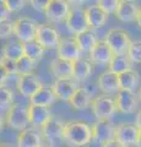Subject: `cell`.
Masks as SVG:
<instances>
[{
    "label": "cell",
    "instance_id": "1",
    "mask_svg": "<svg viewBox=\"0 0 141 147\" xmlns=\"http://www.w3.org/2000/svg\"><path fill=\"white\" fill-rule=\"evenodd\" d=\"M93 140L92 126L84 120H72L65 124L64 142L70 147H84Z\"/></svg>",
    "mask_w": 141,
    "mask_h": 147
},
{
    "label": "cell",
    "instance_id": "14",
    "mask_svg": "<svg viewBox=\"0 0 141 147\" xmlns=\"http://www.w3.org/2000/svg\"><path fill=\"white\" fill-rule=\"evenodd\" d=\"M57 58L70 63L76 61L81 58V50L79 45L72 38H61V42L57 49Z\"/></svg>",
    "mask_w": 141,
    "mask_h": 147
},
{
    "label": "cell",
    "instance_id": "29",
    "mask_svg": "<svg viewBox=\"0 0 141 147\" xmlns=\"http://www.w3.org/2000/svg\"><path fill=\"white\" fill-rule=\"evenodd\" d=\"M118 77H119L120 90L134 92L136 90V87L139 86L140 75H139L138 71L134 70V69H131V70H128V71L120 74V75H118Z\"/></svg>",
    "mask_w": 141,
    "mask_h": 147
},
{
    "label": "cell",
    "instance_id": "26",
    "mask_svg": "<svg viewBox=\"0 0 141 147\" xmlns=\"http://www.w3.org/2000/svg\"><path fill=\"white\" fill-rule=\"evenodd\" d=\"M1 55L17 61L24 57V43L19 39H9L1 47Z\"/></svg>",
    "mask_w": 141,
    "mask_h": 147
},
{
    "label": "cell",
    "instance_id": "2",
    "mask_svg": "<svg viewBox=\"0 0 141 147\" xmlns=\"http://www.w3.org/2000/svg\"><path fill=\"white\" fill-rule=\"evenodd\" d=\"M65 121L63 119L53 115L49 120L40 127V134L43 140L48 142L49 147H59L64 142V132H65Z\"/></svg>",
    "mask_w": 141,
    "mask_h": 147
},
{
    "label": "cell",
    "instance_id": "36",
    "mask_svg": "<svg viewBox=\"0 0 141 147\" xmlns=\"http://www.w3.org/2000/svg\"><path fill=\"white\" fill-rule=\"evenodd\" d=\"M13 34V21H0V39H10Z\"/></svg>",
    "mask_w": 141,
    "mask_h": 147
},
{
    "label": "cell",
    "instance_id": "42",
    "mask_svg": "<svg viewBox=\"0 0 141 147\" xmlns=\"http://www.w3.org/2000/svg\"><path fill=\"white\" fill-rule=\"evenodd\" d=\"M135 125L136 127L139 129V130H141V109L138 112V114H136V119H135Z\"/></svg>",
    "mask_w": 141,
    "mask_h": 147
},
{
    "label": "cell",
    "instance_id": "27",
    "mask_svg": "<svg viewBox=\"0 0 141 147\" xmlns=\"http://www.w3.org/2000/svg\"><path fill=\"white\" fill-rule=\"evenodd\" d=\"M131 65L133 63L129 59L128 54H114L108 65V70L115 75H120L123 72L131 70Z\"/></svg>",
    "mask_w": 141,
    "mask_h": 147
},
{
    "label": "cell",
    "instance_id": "35",
    "mask_svg": "<svg viewBox=\"0 0 141 147\" xmlns=\"http://www.w3.org/2000/svg\"><path fill=\"white\" fill-rule=\"evenodd\" d=\"M0 65L3 66V69L7 72L9 76L11 75H17V61L9 59L6 57L0 55Z\"/></svg>",
    "mask_w": 141,
    "mask_h": 147
},
{
    "label": "cell",
    "instance_id": "5",
    "mask_svg": "<svg viewBox=\"0 0 141 147\" xmlns=\"http://www.w3.org/2000/svg\"><path fill=\"white\" fill-rule=\"evenodd\" d=\"M5 123L12 130H16L20 132L28 129V125L31 124L28 107H24V105H20V104H13L5 114Z\"/></svg>",
    "mask_w": 141,
    "mask_h": 147
},
{
    "label": "cell",
    "instance_id": "8",
    "mask_svg": "<svg viewBox=\"0 0 141 147\" xmlns=\"http://www.w3.org/2000/svg\"><path fill=\"white\" fill-rule=\"evenodd\" d=\"M36 42L39 43L44 49H58L61 38L52 25L40 24L36 34Z\"/></svg>",
    "mask_w": 141,
    "mask_h": 147
},
{
    "label": "cell",
    "instance_id": "9",
    "mask_svg": "<svg viewBox=\"0 0 141 147\" xmlns=\"http://www.w3.org/2000/svg\"><path fill=\"white\" fill-rule=\"evenodd\" d=\"M65 26L67 31L74 36L88 31L90 27L87 24V18H86V15H85V9L82 7L71 9V11L69 12V15H67L65 20Z\"/></svg>",
    "mask_w": 141,
    "mask_h": 147
},
{
    "label": "cell",
    "instance_id": "15",
    "mask_svg": "<svg viewBox=\"0 0 141 147\" xmlns=\"http://www.w3.org/2000/svg\"><path fill=\"white\" fill-rule=\"evenodd\" d=\"M79 84L75 80H55L52 85V88L57 96V99L64 100V102H70L72 96L79 88Z\"/></svg>",
    "mask_w": 141,
    "mask_h": 147
},
{
    "label": "cell",
    "instance_id": "7",
    "mask_svg": "<svg viewBox=\"0 0 141 147\" xmlns=\"http://www.w3.org/2000/svg\"><path fill=\"white\" fill-rule=\"evenodd\" d=\"M70 11V1H66V0H48V5L43 13L49 22L58 24V22L65 21Z\"/></svg>",
    "mask_w": 141,
    "mask_h": 147
},
{
    "label": "cell",
    "instance_id": "23",
    "mask_svg": "<svg viewBox=\"0 0 141 147\" xmlns=\"http://www.w3.org/2000/svg\"><path fill=\"white\" fill-rule=\"evenodd\" d=\"M72 66H74L72 80H75L76 82L86 81L93 72V64L91 63L90 59H86L82 57L72 63Z\"/></svg>",
    "mask_w": 141,
    "mask_h": 147
},
{
    "label": "cell",
    "instance_id": "41",
    "mask_svg": "<svg viewBox=\"0 0 141 147\" xmlns=\"http://www.w3.org/2000/svg\"><path fill=\"white\" fill-rule=\"evenodd\" d=\"M102 147H124V146H121L119 142H117L115 140H113V141H109V142H106V144H103Z\"/></svg>",
    "mask_w": 141,
    "mask_h": 147
},
{
    "label": "cell",
    "instance_id": "25",
    "mask_svg": "<svg viewBox=\"0 0 141 147\" xmlns=\"http://www.w3.org/2000/svg\"><path fill=\"white\" fill-rule=\"evenodd\" d=\"M92 94L85 88V87H79L76 92L70 99V105L75 110H85L92 104Z\"/></svg>",
    "mask_w": 141,
    "mask_h": 147
},
{
    "label": "cell",
    "instance_id": "30",
    "mask_svg": "<svg viewBox=\"0 0 141 147\" xmlns=\"http://www.w3.org/2000/svg\"><path fill=\"white\" fill-rule=\"evenodd\" d=\"M44 48L40 45L39 43H37L36 40H32V42L28 43H24V54L25 57L32 59L33 61L38 63L43 59L44 57Z\"/></svg>",
    "mask_w": 141,
    "mask_h": 147
},
{
    "label": "cell",
    "instance_id": "22",
    "mask_svg": "<svg viewBox=\"0 0 141 147\" xmlns=\"http://www.w3.org/2000/svg\"><path fill=\"white\" fill-rule=\"evenodd\" d=\"M28 114H30L31 124L34 126H38L39 129L53 117L51 109L48 107H42V105H34V104L28 105Z\"/></svg>",
    "mask_w": 141,
    "mask_h": 147
},
{
    "label": "cell",
    "instance_id": "48",
    "mask_svg": "<svg viewBox=\"0 0 141 147\" xmlns=\"http://www.w3.org/2000/svg\"><path fill=\"white\" fill-rule=\"evenodd\" d=\"M43 147H49V146H43Z\"/></svg>",
    "mask_w": 141,
    "mask_h": 147
},
{
    "label": "cell",
    "instance_id": "20",
    "mask_svg": "<svg viewBox=\"0 0 141 147\" xmlns=\"http://www.w3.org/2000/svg\"><path fill=\"white\" fill-rule=\"evenodd\" d=\"M97 87L104 94L117 93L118 91H120L119 77L109 70L103 71L97 79Z\"/></svg>",
    "mask_w": 141,
    "mask_h": 147
},
{
    "label": "cell",
    "instance_id": "33",
    "mask_svg": "<svg viewBox=\"0 0 141 147\" xmlns=\"http://www.w3.org/2000/svg\"><path fill=\"white\" fill-rule=\"evenodd\" d=\"M126 54L133 64H141V40H133Z\"/></svg>",
    "mask_w": 141,
    "mask_h": 147
},
{
    "label": "cell",
    "instance_id": "38",
    "mask_svg": "<svg viewBox=\"0 0 141 147\" xmlns=\"http://www.w3.org/2000/svg\"><path fill=\"white\" fill-rule=\"evenodd\" d=\"M10 15H11V12L7 9L6 1H5V0H0V21H6V20H9Z\"/></svg>",
    "mask_w": 141,
    "mask_h": 147
},
{
    "label": "cell",
    "instance_id": "24",
    "mask_svg": "<svg viewBox=\"0 0 141 147\" xmlns=\"http://www.w3.org/2000/svg\"><path fill=\"white\" fill-rule=\"evenodd\" d=\"M57 100V96L54 93L52 87L43 86L30 98V104L42 105V107H51V105Z\"/></svg>",
    "mask_w": 141,
    "mask_h": 147
},
{
    "label": "cell",
    "instance_id": "6",
    "mask_svg": "<svg viewBox=\"0 0 141 147\" xmlns=\"http://www.w3.org/2000/svg\"><path fill=\"white\" fill-rule=\"evenodd\" d=\"M91 109L97 120H109L118 110L114 98L108 94H101L93 98Z\"/></svg>",
    "mask_w": 141,
    "mask_h": 147
},
{
    "label": "cell",
    "instance_id": "13",
    "mask_svg": "<svg viewBox=\"0 0 141 147\" xmlns=\"http://www.w3.org/2000/svg\"><path fill=\"white\" fill-rule=\"evenodd\" d=\"M114 100H115L118 112H120L123 114L134 113L139 105L138 97H136V94L131 91H125V90L118 91Z\"/></svg>",
    "mask_w": 141,
    "mask_h": 147
},
{
    "label": "cell",
    "instance_id": "18",
    "mask_svg": "<svg viewBox=\"0 0 141 147\" xmlns=\"http://www.w3.org/2000/svg\"><path fill=\"white\" fill-rule=\"evenodd\" d=\"M88 55L92 64H96V65H109L114 54H113L111 48L108 47L104 40H98V43L94 45Z\"/></svg>",
    "mask_w": 141,
    "mask_h": 147
},
{
    "label": "cell",
    "instance_id": "21",
    "mask_svg": "<svg viewBox=\"0 0 141 147\" xmlns=\"http://www.w3.org/2000/svg\"><path fill=\"white\" fill-rule=\"evenodd\" d=\"M43 141L40 131L28 127L17 136V147H43Z\"/></svg>",
    "mask_w": 141,
    "mask_h": 147
},
{
    "label": "cell",
    "instance_id": "40",
    "mask_svg": "<svg viewBox=\"0 0 141 147\" xmlns=\"http://www.w3.org/2000/svg\"><path fill=\"white\" fill-rule=\"evenodd\" d=\"M7 77H9L7 72H6L5 70H4L1 65H0V86H5L4 84H5V82H6Z\"/></svg>",
    "mask_w": 141,
    "mask_h": 147
},
{
    "label": "cell",
    "instance_id": "34",
    "mask_svg": "<svg viewBox=\"0 0 141 147\" xmlns=\"http://www.w3.org/2000/svg\"><path fill=\"white\" fill-rule=\"evenodd\" d=\"M97 5L102 9V10L109 15V13H114L118 10V6H119V0H98Z\"/></svg>",
    "mask_w": 141,
    "mask_h": 147
},
{
    "label": "cell",
    "instance_id": "45",
    "mask_svg": "<svg viewBox=\"0 0 141 147\" xmlns=\"http://www.w3.org/2000/svg\"><path fill=\"white\" fill-rule=\"evenodd\" d=\"M3 126H4V119L1 118V115H0V131H1Z\"/></svg>",
    "mask_w": 141,
    "mask_h": 147
},
{
    "label": "cell",
    "instance_id": "28",
    "mask_svg": "<svg viewBox=\"0 0 141 147\" xmlns=\"http://www.w3.org/2000/svg\"><path fill=\"white\" fill-rule=\"evenodd\" d=\"M74 39L75 42L77 43V45H79V48L81 50V53H88L93 49V47L98 43V38L97 36L94 34L93 31H86L84 32V33H80V34H76L74 36Z\"/></svg>",
    "mask_w": 141,
    "mask_h": 147
},
{
    "label": "cell",
    "instance_id": "11",
    "mask_svg": "<svg viewBox=\"0 0 141 147\" xmlns=\"http://www.w3.org/2000/svg\"><path fill=\"white\" fill-rule=\"evenodd\" d=\"M139 132H140V130L136 127L135 124L121 123L115 129L114 140L117 142H119V144L124 147L135 146L136 141H138V137H139Z\"/></svg>",
    "mask_w": 141,
    "mask_h": 147
},
{
    "label": "cell",
    "instance_id": "46",
    "mask_svg": "<svg viewBox=\"0 0 141 147\" xmlns=\"http://www.w3.org/2000/svg\"><path fill=\"white\" fill-rule=\"evenodd\" d=\"M0 147H10V146H7V145H5V144H1V142H0Z\"/></svg>",
    "mask_w": 141,
    "mask_h": 147
},
{
    "label": "cell",
    "instance_id": "10",
    "mask_svg": "<svg viewBox=\"0 0 141 147\" xmlns=\"http://www.w3.org/2000/svg\"><path fill=\"white\" fill-rule=\"evenodd\" d=\"M42 87H43L42 80L34 72L27 74V75H17L16 88L19 91V93L22 94L24 97H27L30 99Z\"/></svg>",
    "mask_w": 141,
    "mask_h": 147
},
{
    "label": "cell",
    "instance_id": "37",
    "mask_svg": "<svg viewBox=\"0 0 141 147\" xmlns=\"http://www.w3.org/2000/svg\"><path fill=\"white\" fill-rule=\"evenodd\" d=\"M5 1L10 12H16L22 10L27 4V1H25V0H5Z\"/></svg>",
    "mask_w": 141,
    "mask_h": 147
},
{
    "label": "cell",
    "instance_id": "32",
    "mask_svg": "<svg viewBox=\"0 0 141 147\" xmlns=\"http://www.w3.org/2000/svg\"><path fill=\"white\" fill-rule=\"evenodd\" d=\"M36 66H37V63L24 55L21 59L17 60V75H27V74H32L36 70Z\"/></svg>",
    "mask_w": 141,
    "mask_h": 147
},
{
    "label": "cell",
    "instance_id": "31",
    "mask_svg": "<svg viewBox=\"0 0 141 147\" xmlns=\"http://www.w3.org/2000/svg\"><path fill=\"white\" fill-rule=\"evenodd\" d=\"M13 103V92L6 86H0V110L10 109Z\"/></svg>",
    "mask_w": 141,
    "mask_h": 147
},
{
    "label": "cell",
    "instance_id": "4",
    "mask_svg": "<svg viewBox=\"0 0 141 147\" xmlns=\"http://www.w3.org/2000/svg\"><path fill=\"white\" fill-rule=\"evenodd\" d=\"M37 21L32 17L22 16L13 20V36L22 43H28L36 40V34L38 30Z\"/></svg>",
    "mask_w": 141,
    "mask_h": 147
},
{
    "label": "cell",
    "instance_id": "47",
    "mask_svg": "<svg viewBox=\"0 0 141 147\" xmlns=\"http://www.w3.org/2000/svg\"><path fill=\"white\" fill-rule=\"evenodd\" d=\"M139 97H140V99H141V87L139 88Z\"/></svg>",
    "mask_w": 141,
    "mask_h": 147
},
{
    "label": "cell",
    "instance_id": "12",
    "mask_svg": "<svg viewBox=\"0 0 141 147\" xmlns=\"http://www.w3.org/2000/svg\"><path fill=\"white\" fill-rule=\"evenodd\" d=\"M115 129L117 126L113 125L111 120H96L92 125L93 140L102 145L113 141L115 137Z\"/></svg>",
    "mask_w": 141,
    "mask_h": 147
},
{
    "label": "cell",
    "instance_id": "44",
    "mask_svg": "<svg viewBox=\"0 0 141 147\" xmlns=\"http://www.w3.org/2000/svg\"><path fill=\"white\" fill-rule=\"evenodd\" d=\"M136 147H141V130L139 132V137H138V141H136Z\"/></svg>",
    "mask_w": 141,
    "mask_h": 147
},
{
    "label": "cell",
    "instance_id": "43",
    "mask_svg": "<svg viewBox=\"0 0 141 147\" xmlns=\"http://www.w3.org/2000/svg\"><path fill=\"white\" fill-rule=\"evenodd\" d=\"M136 24H138L139 28L141 30V7H140V11H139V15H138V18H136Z\"/></svg>",
    "mask_w": 141,
    "mask_h": 147
},
{
    "label": "cell",
    "instance_id": "16",
    "mask_svg": "<svg viewBox=\"0 0 141 147\" xmlns=\"http://www.w3.org/2000/svg\"><path fill=\"white\" fill-rule=\"evenodd\" d=\"M49 71L55 77V80H70L74 76V66L72 63L54 58L49 63Z\"/></svg>",
    "mask_w": 141,
    "mask_h": 147
},
{
    "label": "cell",
    "instance_id": "19",
    "mask_svg": "<svg viewBox=\"0 0 141 147\" xmlns=\"http://www.w3.org/2000/svg\"><path fill=\"white\" fill-rule=\"evenodd\" d=\"M85 15H86V18H87V24L91 31L102 28L108 20V15L97 4H93V5H90L86 7Z\"/></svg>",
    "mask_w": 141,
    "mask_h": 147
},
{
    "label": "cell",
    "instance_id": "17",
    "mask_svg": "<svg viewBox=\"0 0 141 147\" xmlns=\"http://www.w3.org/2000/svg\"><path fill=\"white\" fill-rule=\"evenodd\" d=\"M140 11L138 3L134 0H119V6L115 12V17L123 22L136 21Z\"/></svg>",
    "mask_w": 141,
    "mask_h": 147
},
{
    "label": "cell",
    "instance_id": "39",
    "mask_svg": "<svg viewBox=\"0 0 141 147\" xmlns=\"http://www.w3.org/2000/svg\"><path fill=\"white\" fill-rule=\"evenodd\" d=\"M30 5L33 9H36V10L44 12L45 7H47V5H48V0H31Z\"/></svg>",
    "mask_w": 141,
    "mask_h": 147
},
{
    "label": "cell",
    "instance_id": "3",
    "mask_svg": "<svg viewBox=\"0 0 141 147\" xmlns=\"http://www.w3.org/2000/svg\"><path fill=\"white\" fill-rule=\"evenodd\" d=\"M104 42L113 54H126L133 40L130 39L129 33L123 28H111L104 36Z\"/></svg>",
    "mask_w": 141,
    "mask_h": 147
}]
</instances>
